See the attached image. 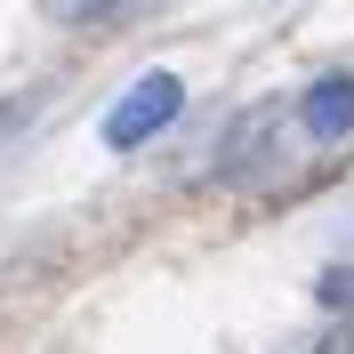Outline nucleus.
I'll return each mask as SVG.
<instances>
[{"label":"nucleus","mask_w":354,"mask_h":354,"mask_svg":"<svg viewBox=\"0 0 354 354\" xmlns=\"http://www.w3.org/2000/svg\"><path fill=\"white\" fill-rule=\"evenodd\" d=\"M322 354H354V322H346L338 338H322Z\"/></svg>","instance_id":"nucleus-4"},{"label":"nucleus","mask_w":354,"mask_h":354,"mask_svg":"<svg viewBox=\"0 0 354 354\" xmlns=\"http://www.w3.org/2000/svg\"><path fill=\"white\" fill-rule=\"evenodd\" d=\"M177 105H185V88H177V73H145V81L121 97V105L105 113V145L113 153H129V145H145L153 129H169Z\"/></svg>","instance_id":"nucleus-1"},{"label":"nucleus","mask_w":354,"mask_h":354,"mask_svg":"<svg viewBox=\"0 0 354 354\" xmlns=\"http://www.w3.org/2000/svg\"><path fill=\"white\" fill-rule=\"evenodd\" d=\"M121 8H137V0H48L57 24H105V17H121Z\"/></svg>","instance_id":"nucleus-3"},{"label":"nucleus","mask_w":354,"mask_h":354,"mask_svg":"<svg viewBox=\"0 0 354 354\" xmlns=\"http://www.w3.org/2000/svg\"><path fill=\"white\" fill-rule=\"evenodd\" d=\"M298 121H306V137H354V81L346 73H330V81H314L306 88V105H298Z\"/></svg>","instance_id":"nucleus-2"}]
</instances>
